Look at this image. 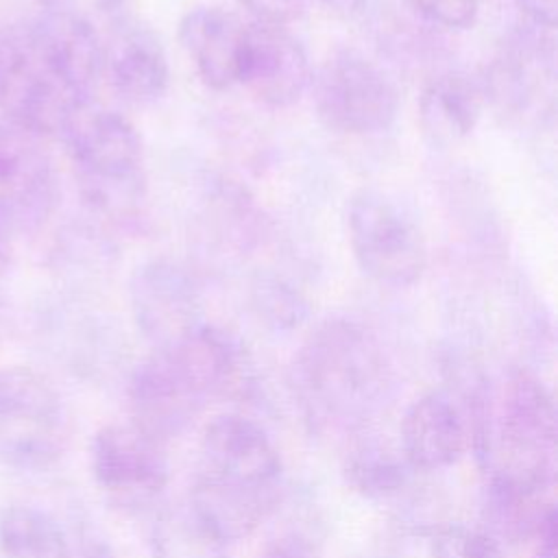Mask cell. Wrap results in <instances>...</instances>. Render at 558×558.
I'll use <instances>...</instances> for the list:
<instances>
[{
	"label": "cell",
	"instance_id": "ac0fdd59",
	"mask_svg": "<svg viewBox=\"0 0 558 558\" xmlns=\"http://www.w3.org/2000/svg\"><path fill=\"white\" fill-rule=\"evenodd\" d=\"M342 480L344 484L368 501H388L397 497L410 482L408 466L399 445L371 429H364L344 440Z\"/></svg>",
	"mask_w": 558,
	"mask_h": 558
},
{
	"label": "cell",
	"instance_id": "7a4b0ae2",
	"mask_svg": "<svg viewBox=\"0 0 558 558\" xmlns=\"http://www.w3.org/2000/svg\"><path fill=\"white\" fill-rule=\"evenodd\" d=\"M255 390L251 355L242 340L201 323L185 336L155 347L126 381L129 423L161 445L192 432L216 401L248 399Z\"/></svg>",
	"mask_w": 558,
	"mask_h": 558
},
{
	"label": "cell",
	"instance_id": "f1b7e54d",
	"mask_svg": "<svg viewBox=\"0 0 558 558\" xmlns=\"http://www.w3.org/2000/svg\"><path fill=\"white\" fill-rule=\"evenodd\" d=\"M532 26L554 31L558 17V0H514Z\"/></svg>",
	"mask_w": 558,
	"mask_h": 558
},
{
	"label": "cell",
	"instance_id": "4316f807",
	"mask_svg": "<svg viewBox=\"0 0 558 558\" xmlns=\"http://www.w3.org/2000/svg\"><path fill=\"white\" fill-rule=\"evenodd\" d=\"M534 558H556L558 554V514L556 501L547 504L538 514L532 534L527 538Z\"/></svg>",
	"mask_w": 558,
	"mask_h": 558
},
{
	"label": "cell",
	"instance_id": "3957f363",
	"mask_svg": "<svg viewBox=\"0 0 558 558\" xmlns=\"http://www.w3.org/2000/svg\"><path fill=\"white\" fill-rule=\"evenodd\" d=\"M283 460L270 434L238 412L207 421L196 442L187 510L218 538H248L279 508Z\"/></svg>",
	"mask_w": 558,
	"mask_h": 558
},
{
	"label": "cell",
	"instance_id": "f546056e",
	"mask_svg": "<svg viewBox=\"0 0 558 558\" xmlns=\"http://www.w3.org/2000/svg\"><path fill=\"white\" fill-rule=\"evenodd\" d=\"M316 2H318L320 7H325L327 11L340 15V17H355V15H360V13L366 9V4H368V0H316Z\"/></svg>",
	"mask_w": 558,
	"mask_h": 558
},
{
	"label": "cell",
	"instance_id": "4fadbf2b",
	"mask_svg": "<svg viewBox=\"0 0 558 558\" xmlns=\"http://www.w3.org/2000/svg\"><path fill=\"white\" fill-rule=\"evenodd\" d=\"M399 451L412 471L434 473L460 462L469 451V423L456 390L416 397L399 421Z\"/></svg>",
	"mask_w": 558,
	"mask_h": 558
},
{
	"label": "cell",
	"instance_id": "d6986e66",
	"mask_svg": "<svg viewBox=\"0 0 558 558\" xmlns=\"http://www.w3.org/2000/svg\"><path fill=\"white\" fill-rule=\"evenodd\" d=\"M0 551L4 558H72V541L52 512L9 504L0 512Z\"/></svg>",
	"mask_w": 558,
	"mask_h": 558
},
{
	"label": "cell",
	"instance_id": "6da1fadb",
	"mask_svg": "<svg viewBox=\"0 0 558 558\" xmlns=\"http://www.w3.org/2000/svg\"><path fill=\"white\" fill-rule=\"evenodd\" d=\"M288 386L312 434L347 440L371 429L392 403L397 373L373 329L349 316H331L294 351Z\"/></svg>",
	"mask_w": 558,
	"mask_h": 558
},
{
	"label": "cell",
	"instance_id": "277c9868",
	"mask_svg": "<svg viewBox=\"0 0 558 558\" xmlns=\"http://www.w3.org/2000/svg\"><path fill=\"white\" fill-rule=\"evenodd\" d=\"M460 386L469 449L482 473L551 493L556 482V403L541 375L527 366H510L497 377L469 373Z\"/></svg>",
	"mask_w": 558,
	"mask_h": 558
},
{
	"label": "cell",
	"instance_id": "7402d4cb",
	"mask_svg": "<svg viewBox=\"0 0 558 558\" xmlns=\"http://www.w3.org/2000/svg\"><path fill=\"white\" fill-rule=\"evenodd\" d=\"M102 259H107V242L96 229L85 225H68L63 231H59L52 246V262L59 272L85 275L87 268L98 266Z\"/></svg>",
	"mask_w": 558,
	"mask_h": 558
},
{
	"label": "cell",
	"instance_id": "603a6c76",
	"mask_svg": "<svg viewBox=\"0 0 558 558\" xmlns=\"http://www.w3.org/2000/svg\"><path fill=\"white\" fill-rule=\"evenodd\" d=\"M432 558H506V554L504 545L484 527L456 523L434 536Z\"/></svg>",
	"mask_w": 558,
	"mask_h": 558
},
{
	"label": "cell",
	"instance_id": "e0dca14e",
	"mask_svg": "<svg viewBox=\"0 0 558 558\" xmlns=\"http://www.w3.org/2000/svg\"><path fill=\"white\" fill-rule=\"evenodd\" d=\"M484 98L482 83L464 72L434 76L418 96V124L427 142L447 148L469 137L480 122Z\"/></svg>",
	"mask_w": 558,
	"mask_h": 558
},
{
	"label": "cell",
	"instance_id": "8992f818",
	"mask_svg": "<svg viewBox=\"0 0 558 558\" xmlns=\"http://www.w3.org/2000/svg\"><path fill=\"white\" fill-rule=\"evenodd\" d=\"M72 423L57 386L26 364L0 366V462L41 471L59 462Z\"/></svg>",
	"mask_w": 558,
	"mask_h": 558
},
{
	"label": "cell",
	"instance_id": "9a60e30c",
	"mask_svg": "<svg viewBox=\"0 0 558 558\" xmlns=\"http://www.w3.org/2000/svg\"><path fill=\"white\" fill-rule=\"evenodd\" d=\"M113 92L129 105L157 102L170 85V63L161 39L146 26H120L105 46V72Z\"/></svg>",
	"mask_w": 558,
	"mask_h": 558
},
{
	"label": "cell",
	"instance_id": "83f0119b",
	"mask_svg": "<svg viewBox=\"0 0 558 558\" xmlns=\"http://www.w3.org/2000/svg\"><path fill=\"white\" fill-rule=\"evenodd\" d=\"M70 541L72 558H120L111 543L87 523H81L74 532H70Z\"/></svg>",
	"mask_w": 558,
	"mask_h": 558
},
{
	"label": "cell",
	"instance_id": "8fae6325",
	"mask_svg": "<svg viewBox=\"0 0 558 558\" xmlns=\"http://www.w3.org/2000/svg\"><path fill=\"white\" fill-rule=\"evenodd\" d=\"M129 303L140 333L163 347L203 323V292L196 275L170 259L142 262L129 279Z\"/></svg>",
	"mask_w": 558,
	"mask_h": 558
},
{
	"label": "cell",
	"instance_id": "7c38bea8",
	"mask_svg": "<svg viewBox=\"0 0 558 558\" xmlns=\"http://www.w3.org/2000/svg\"><path fill=\"white\" fill-rule=\"evenodd\" d=\"M312 65L305 46L288 26L251 22L240 83L257 102L283 109L294 105L312 83Z\"/></svg>",
	"mask_w": 558,
	"mask_h": 558
},
{
	"label": "cell",
	"instance_id": "1f68e13d",
	"mask_svg": "<svg viewBox=\"0 0 558 558\" xmlns=\"http://www.w3.org/2000/svg\"><path fill=\"white\" fill-rule=\"evenodd\" d=\"M39 9H54V7H74V0H35Z\"/></svg>",
	"mask_w": 558,
	"mask_h": 558
},
{
	"label": "cell",
	"instance_id": "2e32d148",
	"mask_svg": "<svg viewBox=\"0 0 558 558\" xmlns=\"http://www.w3.org/2000/svg\"><path fill=\"white\" fill-rule=\"evenodd\" d=\"M536 28V26H534ZM545 28L519 35L490 65L482 85L506 113H523L543 92V83H554V46Z\"/></svg>",
	"mask_w": 558,
	"mask_h": 558
},
{
	"label": "cell",
	"instance_id": "cb8c5ba5",
	"mask_svg": "<svg viewBox=\"0 0 558 558\" xmlns=\"http://www.w3.org/2000/svg\"><path fill=\"white\" fill-rule=\"evenodd\" d=\"M414 13L434 26L449 31H464L473 26L480 0H405Z\"/></svg>",
	"mask_w": 558,
	"mask_h": 558
},
{
	"label": "cell",
	"instance_id": "4dcf8cb0",
	"mask_svg": "<svg viewBox=\"0 0 558 558\" xmlns=\"http://www.w3.org/2000/svg\"><path fill=\"white\" fill-rule=\"evenodd\" d=\"M11 240L2 229H0V290L4 288L9 275H11V268H13V246H11Z\"/></svg>",
	"mask_w": 558,
	"mask_h": 558
},
{
	"label": "cell",
	"instance_id": "5b68a950",
	"mask_svg": "<svg viewBox=\"0 0 558 558\" xmlns=\"http://www.w3.org/2000/svg\"><path fill=\"white\" fill-rule=\"evenodd\" d=\"M59 140L87 209L109 222L135 218L146 194L144 146L135 124L92 100L72 116Z\"/></svg>",
	"mask_w": 558,
	"mask_h": 558
},
{
	"label": "cell",
	"instance_id": "484cf974",
	"mask_svg": "<svg viewBox=\"0 0 558 558\" xmlns=\"http://www.w3.org/2000/svg\"><path fill=\"white\" fill-rule=\"evenodd\" d=\"M257 558H320L314 541L299 532V530H286L268 538Z\"/></svg>",
	"mask_w": 558,
	"mask_h": 558
},
{
	"label": "cell",
	"instance_id": "9c48e42d",
	"mask_svg": "<svg viewBox=\"0 0 558 558\" xmlns=\"http://www.w3.org/2000/svg\"><path fill=\"white\" fill-rule=\"evenodd\" d=\"M89 471L102 495L124 512L150 510L170 480L166 445L129 421L94 432Z\"/></svg>",
	"mask_w": 558,
	"mask_h": 558
},
{
	"label": "cell",
	"instance_id": "ffe728a7",
	"mask_svg": "<svg viewBox=\"0 0 558 558\" xmlns=\"http://www.w3.org/2000/svg\"><path fill=\"white\" fill-rule=\"evenodd\" d=\"M229 547L185 504L161 508L150 527L153 558H231Z\"/></svg>",
	"mask_w": 558,
	"mask_h": 558
},
{
	"label": "cell",
	"instance_id": "5bb4252c",
	"mask_svg": "<svg viewBox=\"0 0 558 558\" xmlns=\"http://www.w3.org/2000/svg\"><path fill=\"white\" fill-rule=\"evenodd\" d=\"M246 26L235 13L214 4L192 7L179 20L181 48L209 89L225 92L240 83Z\"/></svg>",
	"mask_w": 558,
	"mask_h": 558
},
{
	"label": "cell",
	"instance_id": "44dd1931",
	"mask_svg": "<svg viewBox=\"0 0 558 558\" xmlns=\"http://www.w3.org/2000/svg\"><path fill=\"white\" fill-rule=\"evenodd\" d=\"M248 303L255 318L275 333L301 327L310 316V301L301 288L275 272H259L248 286Z\"/></svg>",
	"mask_w": 558,
	"mask_h": 558
},
{
	"label": "cell",
	"instance_id": "d4e9b609",
	"mask_svg": "<svg viewBox=\"0 0 558 558\" xmlns=\"http://www.w3.org/2000/svg\"><path fill=\"white\" fill-rule=\"evenodd\" d=\"M240 4L253 15V22L288 26L303 15L310 0H240Z\"/></svg>",
	"mask_w": 558,
	"mask_h": 558
},
{
	"label": "cell",
	"instance_id": "ba28073f",
	"mask_svg": "<svg viewBox=\"0 0 558 558\" xmlns=\"http://www.w3.org/2000/svg\"><path fill=\"white\" fill-rule=\"evenodd\" d=\"M310 89L320 122L336 133H381L399 113L395 81L357 50L333 52L312 74Z\"/></svg>",
	"mask_w": 558,
	"mask_h": 558
},
{
	"label": "cell",
	"instance_id": "52a82bcc",
	"mask_svg": "<svg viewBox=\"0 0 558 558\" xmlns=\"http://www.w3.org/2000/svg\"><path fill=\"white\" fill-rule=\"evenodd\" d=\"M349 246L360 270L379 286L408 288L427 268V244L416 220L392 196L357 190L347 203Z\"/></svg>",
	"mask_w": 558,
	"mask_h": 558
},
{
	"label": "cell",
	"instance_id": "d6a6232c",
	"mask_svg": "<svg viewBox=\"0 0 558 558\" xmlns=\"http://www.w3.org/2000/svg\"><path fill=\"white\" fill-rule=\"evenodd\" d=\"M2 65H4V35L0 33V78H2Z\"/></svg>",
	"mask_w": 558,
	"mask_h": 558
},
{
	"label": "cell",
	"instance_id": "30bf717a",
	"mask_svg": "<svg viewBox=\"0 0 558 558\" xmlns=\"http://www.w3.org/2000/svg\"><path fill=\"white\" fill-rule=\"evenodd\" d=\"M59 203V179L41 137L0 122V229L9 235H33L52 218Z\"/></svg>",
	"mask_w": 558,
	"mask_h": 558
}]
</instances>
